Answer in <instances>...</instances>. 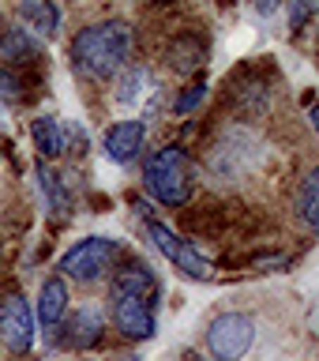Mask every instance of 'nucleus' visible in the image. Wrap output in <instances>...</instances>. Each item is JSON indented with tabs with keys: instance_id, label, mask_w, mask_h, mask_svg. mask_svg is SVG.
Listing matches in <instances>:
<instances>
[{
	"instance_id": "nucleus-1",
	"label": "nucleus",
	"mask_w": 319,
	"mask_h": 361,
	"mask_svg": "<svg viewBox=\"0 0 319 361\" xmlns=\"http://www.w3.org/2000/svg\"><path fill=\"white\" fill-rule=\"evenodd\" d=\"M154 293H158V282L143 264L117 271L113 290H109V316H113V327L124 338H132V343L154 338V327H158L154 324Z\"/></svg>"
},
{
	"instance_id": "nucleus-2",
	"label": "nucleus",
	"mask_w": 319,
	"mask_h": 361,
	"mask_svg": "<svg viewBox=\"0 0 319 361\" xmlns=\"http://www.w3.org/2000/svg\"><path fill=\"white\" fill-rule=\"evenodd\" d=\"M128 45H132L128 23L106 19V23H94V27H83L72 38V61L94 79H113L117 72H124Z\"/></svg>"
},
{
	"instance_id": "nucleus-3",
	"label": "nucleus",
	"mask_w": 319,
	"mask_h": 361,
	"mask_svg": "<svg viewBox=\"0 0 319 361\" xmlns=\"http://www.w3.org/2000/svg\"><path fill=\"white\" fill-rule=\"evenodd\" d=\"M146 192L165 203V207H180L192 196V166H188V151L180 143H165L162 151L151 154V162L143 169Z\"/></svg>"
},
{
	"instance_id": "nucleus-4",
	"label": "nucleus",
	"mask_w": 319,
	"mask_h": 361,
	"mask_svg": "<svg viewBox=\"0 0 319 361\" xmlns=\"http://www.w3.org/2000/svg\"><path fill=\"white\" fill-rule=\"evenodd\" d=\"M120 256H124L120 241H113V237H87V241L72 245L61 256V271L75 282H98L120 264Z\"/></svg>"
},
{
	"instance_id": "nucleus-5",
	"label": "nucleus",
	"mask_w": 319,
	"mask_h": 361,
	"mask_svg": "<svg viewBox=\"0 0 319 361\" xmlns=\"http://www.w3.org/2000/svg\"><path fill=\"white\" fill-rule=\"evenodd\" d=\"M256 343V324L244 312H222L207 324V346L218 361H241Z\"/></svg>"
},
{
	"instance_id": "nucleus-6",
	"label": "nucleus",
	"mask_w": 319,
	"mask_h": 361,
	"mask_svg": "<svg viewBox=\"0 0 319 361\" xmlns=\"http://www.w3.org/2000/svg\"><path fill=\"white\" fill-rule=\"evenodd\" d=\"M34 338H38V316L30 312V301L23 293H8L0 305V343L11 354H30Z\"/></svg>"
},
{
	"instance_id": "nucleus-7",
	"label": "nucleus",
	"mask_w": 319,
	"mask_h": 361,
	"mask_svg": "<svg viewBox=\"0 0 319 361\" xmlns=\"http://www.w3.org/2000/svg\"><path fill=\"white\" fill-rule=\"evenodd\" d=\"M146 241H151V245H154L158 252H162L173 267L184 271L188 279H207V275H211V271H207V259H203L188 241H180V237L169 230V226L151 222V226H146Z\"/></svg>"
},
{
	"instance_id": "nucleus-8",
	"label": "nucleus",
	"mask_w": 319,
	"mask_h": 361,
	"mask_svg": "<svg viewBox=\"0 0 319 361\" xmlns=\"http://www.w3.org/2000/svg\"><path fill=\"white\" fill-rule=\"evenodd\" d=\"M143 140H146V124L143 121H117L106 132V140H101V151L109 154V162L128 166L132 158L143 151Z\"/></svg>"
},
{
	"instance_id": "nucleus-9",
	"label": "nucleus",
	"mask_w": 319,
	"mask_h": 361,
	"mask_svg": "<svg viewBox=\"0 0 319 361\" xmlns=\"http://www.w3.org/2000/svg\"><path fill=\"white\" fill-rule=\"evenodd\" d=\"M42 61V45L34 42V34L27 27H11L0 34V64L15 72V64H38Z\"/></svg>"
},
{
	"instance_id": "nucleus-10",
	"label": "nucleus",
	"mask_w": 319,
	"mask_h": 361,
	"mask_svg": "<svg viewBox=\"0 0 319 361\" xmlns=\"http://www.w3.org/2000/svg\"><path fill=\"white\" fill-rule=\"evenodd\" d=\"M61 327H64V343L75 346V350H87V346H98L101 343V312L90 309V305L75 309Z\"/></svg>"
},
{
	"instance_id": "nucleus-11",
	"label": "nucleus",
	"mask_w": 319,
	"mask_h": 361,
	"mask_svg": "<svg viewBox=\"0 0 319 361\" xmlns=\"http://www.w3.org/2000/svg\"><path fill=\"white\" fill-rule=\"evenodd\" d=\"M34 316L45 324V327H61L68 320V286L64 279H45L42 282V293H38V309H34Z\"/></svg>"
},
{
	"instance_id": "nucleus-12",
	"label": "nucleus",
	"mask_w": 319,
	"mask_h": 361,
	"mask_svg": "<svg viewBox=\"0 0 319 361\" xmlns=\"http://www.w3.org/2000/svg\"><path fill=\"white\" fill-rule=\"evenodd\" d=\"M30 140L42 158H61L68 151V124L56 117H38L30 124Z\"/></svg>"
},
{
	"instance_id": "nucleus-13",
	"label": "nucleus",
	"mask_w": 319,
	"mask_h": 361,
	"mask_svg": "<svg viewBox=\"0 0 319 361\" xmlns=\"http://www.w3.org/2000/svg\"><path fill=\"white\" fill-rule=\"evenodd\" d=\"M19 16L27 19L30 34H42V38H53L61 30V8H56V0H19Z\"/></svg>"
},
{
	"instance_id": "nucleus-14",
	"label": "nucleus",
	"mask_w": 319,
	"mask_h": 361,
	"mask_svg": "<svg viewBox=\"0 0 319 361\" xmlns=\"http://www.w3.org/2000/svg\"><path fill=\"white\" fill-rule=\"evenodd\" d=\"M297 214H301L304 226L319 230V169H312V173L301 180V188H297Z\"/></svg>"
},
{
	"instance_id": "nucleus-15",
	"label": "nucleus",
	"mask_w": 319,
	"mask_h": 361,
	"mask_svg": "<svg viewBox=\"0 0 319 361\" xmlns=\"http://www.w3.org/2000/svg\"><path fill=\"white\" fill-rule=\"evenodd\" d=\"M38 177H42V192L49 196L53 211H56V214H68V211H72V196H68V188L61 185V177H56L49 166H38Z\"/></svg>"
},
{
	"instance_id": "nucleus-16",
	"label": "nucleus",
	"mask_w": 319,
	"mask_h": 361,
	"mask_svg": "<svg viewBox=\"0 0 319 361\" xmlns=\"http://www.w3.org/2000/svg\"><path fill=\"white\" fill-rule=\"evenodd\" d=\"M143 83H146V72H143V68L120 72V87H117V102H120V106H132V102L143 94V90H139Z\"/></svg>"
},
{
	"instance_id": "nucleus-17",
	"label": "nucleus",
	"mask_w": 319,
	"mask_h": 361,
	"mask_svg": "<svg viewBox=\"0 0 319 361\" xmlns=\"http://www.w3.org/2000/svg\"><path fill=\"white\" fill-rule=\"evenodd\" d=\"M19 98H23V79L0 64V102H19Z\"/></svg>"
},
{
	"instance_id": "nucleus-18",
	"label": "nucleus",
	"mask_w": 319,
	"mask_h": 361,
	"mask_svg": "<svg viewBox=\"0 0 319 361\" xmlns=\"http://www.w3.org/2000/svg\"><path fill=\"white\" fill-rule=\"evenodd\" d=\"M203 94H207V83L199 79V83H192V87L184 90V94H180V98L173 102V109H177V113H192V109H196L199 102H203Z\"/></svg>"
},
{
	"instance_id": "nucleus-19",
	"label": "nucleus",
	"mask_w": 319,
	"mask_h": 361,
	"mask_svg": "<svg viewBox=\"0 0 319 361\" xmlns=\"http://www.w3.org/2000/svg\"><path fill=\"white\" fill-rule=\"evenodd\" d=\"M312 8H315V0H297V4H293V27H301V23L312 16Z\"/></svg>"
},
{
	"instance_id": "nucleus-20",
	"label": "nucleus",
	"mask_w": 319,
	"mask_h": 361,
	"mask_svg": "<svg viewBox=\"0 0 319 361\" xmlns=\"http://www.w3.org/2000/svg\"><path fill=\"white\" fill-rule=\"evenodd\" d=\"M256 8L263 11V16H270V11H278V8H282V0H256Z\"/></svg>"
},
{
	"instance_id": "nucleus-21",
	"label": "nucleus",
	"mask_w": 319,
	"mask_h": 361,
	"mask_svg": "<svg viewBox=\"0 0 319 361\" xmlns=\"http://www.w3.org/2000/svg\"><path fill=\"white\" fill-rule=\"evenodd\" d=\"M308 117H312V128L319 132V102H315V106H312V113H308Z\"/></svg>"
}]
</instances>
